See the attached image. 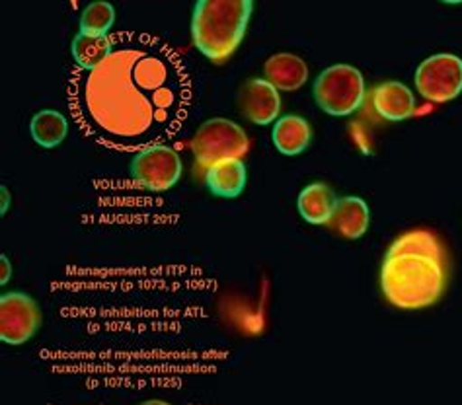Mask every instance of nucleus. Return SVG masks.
Listing matches in <instances>:
<instances>
[{
    "label": "nucleus",
    "mask_w": 462,
    "mask_h": 405,
    "mask_svg": "<svg viewBox=\"0 0 462 405\" xmlns=\"http://www.w3.org/2000/svg\"><path fill=\"white\" fill-rule=\"evenodd\" d=\"M416 88L433 104L451 102L462 94V59L437 53L421 60L416 69Z\"/></svg>",
    "instance_id": "nucleus-6"
},
{
    "label": "nucleus",
    "mask_w": 462,
    "mask_h": 405,
    "mask_svg": "<svg viewBox=\"0 0 462 405\" xmlns=\"http://www.w3.org/2000/svg\"><path fill=\"white\" fill-rule=\"evenodd\" d=\"M246 166L242 158H230V161L217 162L205 171L207 188L217 198L235 199L246 188Z\"/></svg>",
    "instance_id": "nucleus-13"
},
{
    "label": "nucleus",
    "mask_w": 462,
    "mask_h": 405,
    "mask_svg": "<svg viewBox=\"0 0 462 405\" xmlns=\"http://www.w3.org/2000/svg\"><path fill=\"white\" fill-rule=\"evenodd\" d=\"M337 205L336 193L326 183H310L299 195V213L310 225H328Z\"/></svg>",
    "instance_id": "nucleus-15"
},
{
    "label": "nucleus",
    "mask_w": 462,
    "mask_h": 405,
    "mask_svg": "<svg viewBox=\"0 0 462 405\" xmlns=\"http://www.w3.org/2000/svg\"><path fill=\"white\" fill-rule=\"evenodd\" d=\"M248 149L250 141L245 129L225 117L205 121L191 141V151L201 171H207L217 162L245 156Z\"/></svg>",
    "instance_id": "nucleus-5"
},
{
    "label": "nucleus",
    "mask_w": 462,
    "mask_h": 405,
    "mask_svg": "<svg viewBox=\"0 0 462 405\" xmlns=\"http://www.w3.org/2000/svg\"><path fill=\"white\" fill-rule=\"evenodd\" d=\"M114 51V43L107 38H96L88 33H77L70 43L72 59L77 60L80 70H94L104 65Z\"/></svg>",
    "instance_id": "nucleus-17"
},
{
    "label": "nucleus",
    "mask_w": 462,
    "mask_h": 405,
    "mask_svg": "<svg viewBox=\"0 0 462 405\" xmlns=\"http://www.w3.org/2000/svg\"><path fill=\"white\" fill-rule=\"evenodd\" d=\"M30 131L33 141L43 149H55L67 139L69 134V121L63 114L55 109H42L35 114L30 123Z\"/></svg>",
    "instance_id": "nucleus-16"
},
{
    "label": "nucleus",
    "mask_w": 462,
    "mask_h": 405,
    "mask_svg": "<svg viewBox=\"0 0 462 405\" xmlns=\"http://www.w3.org/2000/svg\"><path fill=\"white\" fill-rule=\"evenodd\" d=\"M116 22V8L106 0H94L80 14V32L106 38Z\"/></svg>",
    "instance_id": "nucleus-18"
},
{
    "label": "nucleus",
    "mask_w": 462,
    "mask_h": 405,
    "mask_svg": "<svg viewBox=\"0 0 462 405\" xmlns=\"http://www.w3.org/2000/svg\"><path fill=\"white\" fill-rule=\"evenodd\" d=\"M365 78L361 70L339 63L324 69L314 80V100L322 112L334 117L356 114L365 102Z\"/></svg>",
    "instance_id": "nucleus-4"
},
{
    "label": "nucleus",
    "mask_w": 462,
    "mask_h": 405,
    "mask_svg": "<svg viewBox=\"0 0 462 405\" xmlns=\"http://www.w3.org/2000/svg\"><path fill=\"white\" fill-rule=\"evenodd\" d=\"M252 0H198L191 38L199 51L221 63L240 47L252 16Z\"/></svg>",
    "instance_id": "nucleus-3"
},
{
    "label": "nucleus",
    "mask_w": 462,
    "mask_h": 405,
    "mask_svg": "<svg viewBox=\"0 0 462 405\" xmlns=\"http://www.w3.org/2000/svg\"><path fill=\"white\" fill-rule=\"evenodd\" d=\"M0 262H3V277H0V279H3V281H0V283H8V279H10V275H12V269H10V265H8V257L6 255H3V257H0Z\"/></svg>",
    "instance_id": "nucleus-19"
},
{
    "label": "nucleus",
    "mask_w": 462,
    "mask_h": 405,
    "mask_svg": "<svg viewBox=\"0 0 462 405\" xmlns=\"http://www.w3.org/2000/svg\"><path fill=\"white\" fill-rule=\"evenodd\" d=\"M443 5H462V0H439Z\"/></svg>",
    "instance_id": "nucleus-21"
},
{
    "label": "nucleus",
    "mask_w": 462,
    "mask_h": 405,
    "mask_svg": "<svg viewBox=\"0 0 462 405\" xmlns=\"http://www.w3.org/2000/svg\"><path fill=\"white\" fill-rule=\"evenodd\" d=\"M191 84L184 65L162 49L116 47L104 65L79 70L69 106L90 139L114 151H143L184 125Z\"/></svg>",
    "instance_id": "nucleus-1"
},
{
    "label": "nucleus",
    "mask_w": 462,
    "mask_h": 405,
    "mask_svg": "<svg viewBox=\"0 0 462 405\" xmlns=\"http://www.w3.org/2000/svg\"><path fill=\"white\" fill-rule=\"evenodd\" d=\"M141 405H172V403L161 401V400H151V401H144V403H141Z\"/></svg>",
    "instance_id": "nucleus-20"
},
{
    "label": "nucleus",
    "mask_w": 462,
    "mask_h": 405,
    "mask_svg": "<svg viewBox=\"0 0 462 405\" xmlns=\"http://www.w3.org/2000/svg\"><path fill=\"white\" fill-rule=\"evenodd\" d=\"M272 139L275 149L285 156H299L309 149L312 139L310 123L300 115H285L275 121Z\"/></svg>",
    "instance_id": "nucleus-14"
},
{
    "label": "nucleus",
    "mask_w": 462,
    "mask_h": 405,
    "mask_svg": "<svg viewBox=\"0 0 462 405\" xmlns=\"http://www.w3.org/2000/svg\"><path fill=\"white\" fill-rule=\"evenodd\" d=\"M42 324V310L30 294L6 292L0 297V339L8 345H22L35 336Z\"/></svg>",
    "instance_id": "nucleus-8"
},
{
    "label": "nucleus",
    "mask_w": 462,
    "mask_h": 405,
    "mask_svg": "<svg viewBox=\"0 0 462 405\" xmlns=\"http://www.w3.org/2000/svg\"><path fill=\"white\" fill-rule=\"evenodd\" d=\"M374 112L386 121H404L416 112V97L406 84L388 80L371 92Z\"/></svg>",
    "instance_id": "nucleus-10"
},
{
    "label": "nucleus",
    "mask_w": 462,
    "mask_h": 405,
    "mask_svg": "<svg viewBox=\"0 0 462 405\" xmlns=\"http://www.w3.org/2000/svg\"><path fill=\"white\" fill-rule=\"evenodd\" d=\"M181 164L180 154L170 149L166 144H152L135 152V158L131 161V174L135 178L139 186L151 191H166L174 188L181 178Z\"/></svg>",
    "instance_id": "nucleus-7"
},
{
    "label": "nucleus",
    "mask_w": 462,
    "mask_h": 405,
    "mask_svg": "<svg viewBox=\"0 0 462 405\" xmlns=\"http://www.w3.org/2000/svg\"><path fill=\"white\" fill-rule=\"evenodd\" d=\"M265 80L272 82L277 90L295 92L305 86L309 78L307 60L293 53H277L265 60Z\"/></svg>",
    "instance_id": "nucleus-11"
},
{
    "label": "nucleus",
    "mask_w": 462,
    "mask_h": 405,
    "mask_svg": "<svg viewBox=\"0 0 462 405\" xmlns=\"http://www.w3.org/2000/svg\"><path fill=\"white\" fill-rule=\"evenodd\" d=\"M445 285V250L435 232L410 230L391 244L381 267V290L393 306L428 308L443 297Z\"/></svg>",
    "instance_id": "nucleus-2"
},
{
    "label": "nucleus",
    "mask_w": 462,
    "mask_h": 405,
    "mask_svg": "<svg viewBox=\"0 0 462 405\" xmlns=\"http://www.w3.org/2000/svg\"><path fill=\"white\" fill-rule=\"evenodd\" d=\"M238 107L242 115L252 121L254 125H272L282 112V96L265 78H250L242 86Z\"/></svg>",
    "instance_id": "nucleus-9"
},
{
    "label": "nucleus",
    "mask_w": 462,
    "mask_h": 405,
    "mask_svg": "<svg viewBox=\"0 0 462 405\" xmlns=\"http://www.w3.org/2000/svg\"><path fill=\"white\" fill-rule=\"evenodd\" d=\"M328 225L347 240H359L369 230L371 211L361 198L347 195V198L337 199L334 215Z\"/></svg>",
    "instance_id": "nucleus-12"
}]
</instances>
